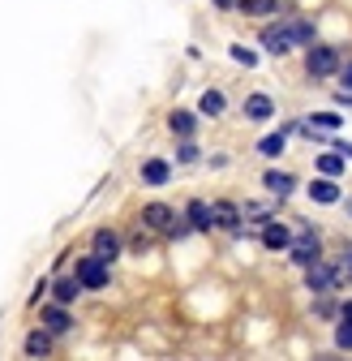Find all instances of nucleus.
<instances>
[{"instance_id":"obj_16","label":"nucleus","mask_w":352,"mask_h":361,"mask_svg":"<svg viewBox=\"0 0 352 361\" xmlns=\"http://www.w3.org/2000/svg\"><path fill=\"white\" fill-rule=\"evenodd\" d=\"M82 293H86V288H82V280H77V276H61V280L52 284V301H61V305H73Z\"/></svg>"},{"instance_id":"obj_24","label":"nucleus","mask_w":352,"mask_h":361,"mask_svg":"<svg viewBox=\"0 0 352 361\" xmlns=\"http://www.w3.org/2000/svg\"><path fill=\"white\" fill-rule=\"evenodd\" d=\"M284 22H288V30H292L296 43H314V22L310 18H284Z\"/></svg>"},{"instance_id":"obj_5","label":"nucleus","mask_w":352,"mask_h":361,"mask_svg":"<svg viewBox=\"0 0 352 361\" xmlns=\"http://www.w3.org/2000/svg\"><path fill=\"white\" fill-rule=\"evenodd\" d=\"M39 323L48 327L52 336H69V331H73V314H69V305L52 301V305H43V310H39Z\"/></svg>"},{"instance_id":"obj_19","label":"nucleus","mask_w":352,"mask_h":361,"mask_svg":"<svg viewBox=\"0 0 352 361\" xmlns=\"http://www.w3.org/2000/svg\"><path fill=\"white\" fill-rule=\"evenodd\" d=\"M237 9L245 18H271V13H279V0H237Z\"/></svg>"},{"instance_id":"obj_25","label":"nucleus","mask_w":352,"mask_h":361,"mask_svg":"<svg viewBox=\"0 0 352 361\" xmlns=\"http://www.w3.org/2000/svg\"><path fill=\"white\" fill-rule=\"evenodd\" d=\"M318 172H322V176H339V172H344V155H339V151H327V155L318 159Z\"/></svg>"},{"instance_id":"obj_10","label":"nucleus","mask_w":352,"mask_h":361,"mask_svg":"<svg viewBox=\"0 0 352 361\" xmlns=\"http://www.w3.org/2000/svg\"><path fill=\"white\" fill-rule=\"evenodd\" d=\"M91 254H99L103 262H116V258H120V237H116L112 228H95V237H91Z\"/></svg>"},{"instance_id":"obj_15","label":"nucleus","mask_w":352,"mask_h":361,"mask_svg":"<svg viewBox=\"0 0 352 361\" xmlns=\"http://www.w3.org/2000/svg\"><path fill=\"white\" fill-rule=\"evenodd\" d=\"M22 353H26V357H48V353H52V331H48V327H34V331L22 340Z\"/></svg>"},{"instance_id":"obj_2","label":"nucleus","mask_w":352,"mask_h":361,"mask_svg":"<svg viewBox=\"0 0 352 361\" xmlns=\"http://www.w3.org/2000/svg\"><path fill=\"white\" fill-rule=\"evenodd\" d=\"M339 65H344V56H339V48H331V43H314V48L305 52L310 78H331V73H339Z\"/></svg>"},{"instance_id":"obj_8","label":"nucleus","mask_w":352,"mask_h":361,"mask_svg":"<svg viewBox=\"0 0 352 361\" xmlns=\"http://www.w3.org/2000/svg\"><path fill=\"white\" fill-rule=\"evenodd\" d=\"M138 176H142V185L159 190V185H168V180H172V164H168V159H142Z\"/></svg>"},{"instance_id":"obj_1","label":"nucleus","mask_w":352,"mask_h":361,"mask_svg":"<svg viewBox=\"0 0 352 361\" xmlns=\"http://www.w3.org/2000/svg\"><path fill=\"white\" fill-rule=\"evenodd\" d=\"M73 276L82 280V288L99 293V288H108V284H112V262H103L99 254H82V258H77V267H73Z\"/></svg>"},{"instance_id":"obj_28","label":"nucleus","mask_w":352,"mask_h":361,"mask_svg":"<svg viewBox=\"0 0 352 361\" xmlns=\"http://www.w3.org/2000/svg\"><path fill=\"white\" fill-rule=\"evenodd\" d=\"M232 61H241L245 69H253V65H258V52H249V48H241V43H232Z\"/></svg>"},{"instance_id":"obj_3","label":"nucleus","mask_w":352,"mask_h":361,"mask_svg":"<svg viewBox=\"0 0 352 361\" xmlns=\"http://www.w3.org/2000/svg\"><path fill=\"white\" fill-rule=\"evenodd\" d=\"M288 254H292V262H296V267L318 262V258H322V241H318V233H314V228H301V237L288 245Z\"/></svg>"},{"instance_id":"obj_23","label":"nucleus","mask_w":352,"mask_h":361,"mask_svg":"<svg viewBox=\"0 0 352 361\" xmlns=\"http://www.w3.org/2000/svg\"><path fill=\"white\" fill-rule=\"evenodd\" d=\"M335 284H339V288L352 284V245H344L339 258H335Z\"/></svg>"},{"instance_id":"obj_31","label":"nucleus","mask_w":352,"mask_h":361,"mask_svg":"<svg viewBox=\"0 0 352 361\" xmlns=\"http://www.w3.org/2000/svg\"><path fill=\"white\" fill-rule=\"evenodd\" d=\"M339 319H348V323H352V297H348V301L339 305Z\"/></svg>"},{"instance_id":"obj_32","label":"nucleus","mask_w":352,"mask_h":361,"mask_svg":"<svg viewBox=\"0 0 352 361\" xmlns=\"http://www.w3.org/2000/svg\"><path fill=\"white\" fill-rule=\"evenodd\" d=\"M215 5H219V9H228V5H232V0H215Z\"/></svg>"},{"instance_id":"obj_30","label":"nucleus","mask_w":352,"mask_h":361,"mask_svg":"<svg viewBox=\"0 0 352 361\" xmlns=\"http://www.w3.org/2000/svg\"><path fill=\"white\" fill-rule=\"evenodd\" d=\"M339 78H344V90H352V61L339 65Z\"/></svg>"},{"instance_id":"obj_4","label":"nucleus","mask_w":352,"mask_h":361,"mask_svg":"<svg viewBox=\"0 0 352 361\" xmlns=\"http://www.w3.org/2000/svg\"><path fill=\"white\" fill-rule=\"evenodd\" d=\"M262 48H267L271 56H288L296 48V39L288 30V22H271V26H262Z\"/></svg>"},{"instance_id":"obj_21","label":"nucleus","mask_w":352,"mask_h":361,"mask_svg":"<svg viewBox=\"0 0 352 361\" xmlns=\"http://www.w3.org/2000/svg\"><path fill=\"white\" fill-rule=\"evenodd\" d=\"M339 125H344L339 112H314V116H310V138H314V133H331V129H339Z\"/></svg>"},{"instance_id":"obj_17","label":"nucleus","mask_w":352,"mask_h":361,"mask_svg":"<svg viewBox=\"0 0 352 361\" xmlns=\"http://www.w3.org/2000/svg\"><path fill=\"white\" fill-rule=\"evenodd\" d=\"M262 185H267L275 198H288V194L296 190V176H292V172H279V168H271L267 176H262Z\"/></svg>"},{"instance_id":"obj_9","label":"nucleus","mask_w":352,"mask_h":361,"mask_svg":"<svg viewBox=\"0 0 352 361\" xmlns=\"http://www.w3.org/2000/svg\"><path fill=\"white\" fill-rule=\"evenodd\" d=\"M142 219H146V228H155V233H172L176 211L163 207V202H146V207H142Z\"/></svg>"},{"instance_id":"obj_18","label":"nucleus","mask_w":352,"mask_h":361,"mask_svg":"<svg viewBox=\"0 0 352 361\" xmlns=\"http://www.w3.org/2000/svg\"><path fill=\"white\" fill-rule=\"evenodd\" d=\"M168 129L176 133V138H194V133H198V116H194V112H181V108H176V112L168 116Z\"/></svg>"},{"instance_id":"obj_13","label":"nucleus","mask_w":352,"mask_h":361,"mask_svg":"<svg viewBox=\"0 0 352 361\" xmlns=\"http://www.w3.org/2000/svg\"><path fill=\"white\" fill-rule=\"evenodd\" d=\"M215 228H224V233H241V207L237 202H215Z\"/></svg>"},{"instance_id":"obj_29","label":"nucleus","mask_w":352,"mask_h":361,"mask_svg":"<svg viewBox=\"0 0 352 361\" xmlns=\"http://www.w3.org/2000/svg\"><path fill=\"white\" fill-rule=\"evenodd\" d=\"M314 314H318V319H335V314H339V305H335V301H331V297L322 293V301L314 305Z\"/></svg>"},{"instance_id":"obj_7","label":"nucleus","mask_w":352,"mask_h":361,"mask_svg":"<svg viewBox=\"0 0 352 361\" xmlns=\"http://www.w3.org/2000/svg\"><path fill=\"white\" fill-rule=\"evenodd\" d=\"M310 198H314L318 207H335V202L344 198V190H339L335 176H318V180H310Z\"/></svg>"},{"instance_id":"obj_20","label":"nucleus","mask_w":352,"mask_h":361,"mask_svg":"<svg viewBox=\"0 0 352 361\" xmlns=\"http://www.w3.org/2000/svg\"><path fill=\"white\" fill-rule=\"evenodd\" d=\"M284 147H288V133L279 129V133H267V138L258 142V155H267V159H279V155H284Z\"/></svg>"},{"instance_id":"obj_22","label":"nucleus","mask_w":352,"mask_h":361,"mask_svg":"<svg viewBox=\"0 0 352 361\" xmlns=\"http://www.w3.org/2000/svg\"><path fill=\"white\" fill-rule=\"evenodd\" d=\"M228 108V99H224V90H206V95L198 99V112L202 116H219V112H224Z\"/></svg>"},{"instance_id":"obj_26","label":"nucleus","mask_w":352,"mask_h":361,"mask_svg":"<svg viewBox=\"0 0 352 361\" xmlns=\"http://www.w3.org/2000/svg\"><path fill=\"white\" fill-rule=\"evenodd\" d=\"M335 348H339V353H348V348H352V323H348V319L335 327Z\"/></svg>"},{"instance_id":"obj_14","label":"nucleus","mask_w":352,"mask_h":361,"mask_svg":"<svg viewBox=\"0 0 352 361\" xmlns=\"http://www.w3.org/2000/svg\"><path fill=\"white\" fill-rule=\"evenodd\" d=\"M262 245H267L271 254H275V250H288V245H292V233L284 228V224L267 219V224H262Z\"/></svg>"},{"instance_id":"obj_11","label":"nucleus","mask_w":352,"mask_h":361,"mask_svg":"<svg viewBox=\"0 0 352 361\" xmlns=\"http://www.w3.org/2000/svg\"><path fill=\"white\" fill-rule=\"evenodd\" d=\"M185 219H189L194 233H210V228H215V211H210V202H202V198H194V202L185 207Z\"/></svg>"},{"instance_id":"obj_12","label":"nucleus","mask_w":352,"mask_h":361,"mask_svg":"<svg viewBox=\"0 0 352 361\" xmlns=\"http://www.w3.org/2000/svg\"><path fill=\"white\" fill-rule=\"evenodd\" d=\"M241 112H245V121L262 125V121H271V116H275V104H271V95H249V99L241 104Z\"/></svg>"},{"instance_id":"obj_6","label":"nucleus","mask_w":352,"mask_h":361,"mask_svg":"<svg viewBox=\"0 0 352 361\" xmlns=\"http://www.w3.org/2000/svg\"><path fill=\"white\" fill-rule=\"evenodd\" d=\"M305 288H310V293H335L339 284H335V267H327L322 258L318 262H310V267H305Z\"/></svg>"},{"instance_id":"obj_27","label":"nucleus","mask_w":352,"mask_h":361,"mask_svg":"<svg viewBox=\"0 0 352 361\" xmlns=\"http://www.w3.org/2000/svg\"><path fill=\"white\" fill-rule=\"evenodd\" d=\"M176 159H181V164H198V147H194V138H181V147H176Z\"/></svg>"}]
</instances>
